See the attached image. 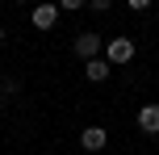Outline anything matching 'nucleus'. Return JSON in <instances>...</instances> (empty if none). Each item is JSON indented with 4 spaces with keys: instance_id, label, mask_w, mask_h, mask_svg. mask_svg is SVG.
Instances as JSON below:
<instances>
[{
    "instance_id": "nucleus-6",
    "label": "nucleus",
    "mask_w": 159,
    "mask_h": 155,
    "mask_svg": "<svg viewBox=\"0 0 159 155\" xmlns=\"http://www.w3.org/2000/svg\"><path fill=\"white\" fill-rule=\"evenodd\" d=\"M109 71H113V67H109V59H92V63H84V75H88L92 84L109 80Z\"/></svg>"
},
{
    "instance_id": "nucleus-1",
    "label": "nucleus",
    "mask_w": 159,
    "mask_h": 155,
    "mask_svg": "<svg viewBox=\"0 0 159 155\" xmlns=\"http://www.w3.org/2000/svg\"><path fill=\"white\" fill-rule=\"evenodd\" d=\"M105 59H109V67H121V63H130V59H134V42H130L126 34L109 38V42H105Z\"/></svg>"
},
{
    "instance_id": "nucleus-2",
    "label": "nucleus",
    "mask_w": 159,
    "mask_h": 155,
    "mask_svg": "<svg viewBox=\"0 0 159 155\" xmlns=\"http://www.w3.org/2000/svg\"><path fill=\"white\" fill-rule=\"evenodd\" d=\"M101 46H105V38L101 34H92V30H84V34H75V42H71V50L84 63H92V59H101Z\"/></svg>"
},
{
    "instance_id": "nucleus-3",
    "label": "nucleus",
    "mask_w": 159,
    "mask_h": 155,
    "mask_svg": "<svg viewBox=\"0 0 159 155\" xmlns=\"http://www.w3.org/2000/svg\"><path fill=\"white\" fill-rule=\"evenodd\" d=\"M138 130L143 134H159V101H151V105L138 109Z\"/></svg>"
},
{
    "instance_id": "nucleus-4",
    "label": "nucleus",
    "mask_w": 159,
    "mask_h": 155,
    "mask_svg": "<svg viewBox=\"0 0 159 155\" xmlns=\"http://www.w3.org/2000/svg\"><path fill=\"white\" fill-rule=\"evenodd\" d=\"M105 143H109V130H105V126H88V130L80 134V147L84 151H101Z\"/></svg>"
},
{
    "instance_id": "nucleus-8",
    "label": "nucleus",
    "mask_w": 159,
    "mask_h": 155,
    "mask_svg": "<svg viewBox=\"0 0 159 155\" xmlns=\"http://www.w3.org/2000/svg\"><path fill=\"white\" fill-rule=\"evenodd\" d=\"M0 105H4V101H0Z\"/></svg>"
},
{
    "instance_id": "nucleus-5",
    "label": "nucleus",
    "mask_w": 159,
    "mask_h": 155,
    "mask_svg": "<svg viewBox=\"0 0 159 155\" xmlns=\"http://www.w3.org/2000/svg\"><path fill=\"white\" fill-rule=\"evenodd\" d=\"M30 21L38 25V30H55V21H59V4H38L30 13Z\"/></svg>"
},
{
    "instance_id": "nucleus-7",
    "label": "nucleus",
    "mask_w": 159,
    "mask_h": 155,
    "mask_svg": "<svg viewBox=\"0 0 159 155\" xmlns=\"http://www.w3.org/2000/svg\"><path fill=\"white\" fill-rule=\"evenodd\" d=\"M0 42H4V25H0Z\"/></svg>"
}]
</instances>
